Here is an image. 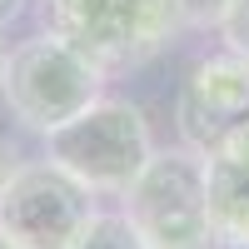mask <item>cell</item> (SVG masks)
<instances>
[{"label":"cell","instance_id":"cell-11","mask_svg":"<svg viewBox=\"0 0 249 249\" xmlns=\"http://www.w3.org/2000/svg\"><path fill=\"white\" fill-rule=\"evenodd\" d=\"M20 5H25V0H0V30H5V25H10V20L20 15Z\"/></svg>","mask_w":249,"mask_h":249},{"label":"cell","instance_id":"cell-6","mask_svg":"<svg viewBox=\"0 0 249 249\" xmlns=\"http://www.w3.org/2000/svg\"><path fill=\"white\" fill-rule=\"evenodd\" d=\"M175 130L179 144L199 155H214L219 144L249 135V60L224 45V55H210L184 75L175 95Z\"/></svg>","mask_w":249,"mask_h":249},{"label":"cell","instance_id":"cell-5","mask_svg":"<svg viewBox=\"0 0 249 249\" xmlns=\"http://www.w3.org/2000/svg\"><path fill=\"white\" fill-rule=\"evenodd\" d=\"M95 210V190L55 160L20 164L0 184V234L20 249H70Z\"/></svg>","mask_w":249,"mask_h":249},{"label":"cell","instance_id":"cell-1","mask_svg":"<svg viewBox=\"0 0 249 249\" xmlns=\"http://www.w3.org/2000/svg\"><path fill=\"white\" fill-rule=\"evenodd\" d=\"M150 155H155L150 120H144L140 105H130L120 95L90 100L80 115H70L65 124H55L45 135V160L70 170L95 195H124Z\"/></svg>","mask_w":249,"mask_h":249},{"label":"cell","instance_id":"cell-7","mask_svg":"<svg viewBox=\"0 0 249 249\" xmlns=\"http://www.w3.org/2000/svg\"><path fill=\"white\" fill-rule=\"evenodd\" d=\"M204 199L219 249H249V135L204 155Z\"/></svg>","mask_w":249,"mask_h":249},{"label":"cell","instance_id":"cell-10","mask_svg":"<svg viewBox=\"0 0 249 249\" xmlns=\"http://www.w3.org/2000/svg\"><path fill=\"white\" fill-rule=\"evenodd\" d=\"M219 35H224L230 50H239L249 60V0H230V10H224V20H219Z\"/></svg>","mask_w":249,"mask_h":249},{"label":"cell","instance_id":"cell-3","mask_svg":"<svg viewBox=\"0 0 249 249\" xmlns=\"http://www.w3.org/2000/svg\"><path fill=\"white\" fill-rule=\"evenodd\" d=\"M5 105L25 130L50 135L55 124L80 115L90 100L105 95V70L85 50H75L65 35H30L20 50H10L5 65Z\"/></svg>","mask_w":249,"mask_h":249},{"label":"cell","instance_id":"cell-9","mask_svg":"<svg viewBox=\"0 0 249 249\" xmlns=\"http://www.w3.org/2000/svg\"><path fill=\"white\" fill-rule=\"evenodd\" d=\"M175 10H179V25H195V30H219V20L224 10H230V0H175Z\"/></svg>","mask_w":249,"mask_h":249},{"label":"cell","instance_id":"cell-14","mask_svg":"<svg viewBox=\"0 0 249 249\" xmlns=\"http://www.w3.org/2000/svg\"><path fill=\"white\" fill-rule=\"evenodd\" d=\"M0 249H20V244H10V239H5V234H0Z\"/></svg>","mask_w":249,"mask_h":249},{"label":"cell","instance_id":"cell-4","mask_svg":"<svg viewBox=\"0 0 249 249\" xmlns=\"http://www.w3.org/2000/svg\"><path fill=\"white\" fill-rule=\"evenodd\" d=\"M45 15L105 75L155 60L179 30L175 0H45Z\"/></svg>","mask_w":249,"mask_h":249},{"label":"cell","instance_id":"cell-12","mask_svg":"<svg viewBox=\"0 0 249 249\" xmlns=\"http://www.w3.org/2000/svg\"><path fill=\"white\" fill-rule=\"evenodd\" d=\"M5 65H10V50H5V40H0V90H5Z\"/></svg>","mask_w":249,"mask_h":249},{"label":"cell","instance_id":"cell-8","mask_svg":"<svg viewBox=\"0 0 249 249\" xmlns=\"http://www.w3.org/2000/svg\"><path fill=\"white\" fill-rule=\"evenodd\" d=\"M70 249H150L140 239V230L130 224V214H105V210H95V219L80 230V239L70 244Z\"/></svg>","mask_w":249,"mask_h":249},{"label":"cell","instance_id":"cell-13","mask_svg":"<svg viewBox=\"0 0 249 249\" xmlns=\"http://www.w3.org/2000/svg\"><path fill=\"white\" fill-rule=\"evenodd\" d=\"M5 175H10V160H5V150H0V184H5Z\"/></svg>","mask_w":249,"mask_h":249},{"label":"cell","instance_id":"cell-2","mask_svg":"<svg viewBox=\"0 0 249 249\" xmlns=\"http://www.w3.org/2000/svg\"><path fill=\"white\" fill-rule=\"evenodd\" d=\"M124 214L150 249H219L204 199V155L190 144L144 160L124 190Z\"/></svg>","mask_w":249,"mask_h":249}]
</instances>
